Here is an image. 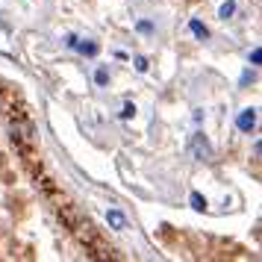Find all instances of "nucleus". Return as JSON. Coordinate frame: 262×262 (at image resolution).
I'll return each instance as SVG.
<instances>
[{
  "label": "nucleus",
  "mask_w": 262,
  "mask_h": 262,
  "mask_svg": "<svg viewBox=\"0 0 262 262\" xmlns=\"http://www.w3.org/2000/svg\"><path fill=\"white\" fill-rule=\"evenodd\" d=\"M189 147H191V156H194L198 162H209V159H212V147H209V142H206L203 133H194V136H191Z\"/></svg>",
  "instance_id": "1"
},
{
  "label": "nucleus",
  "mask_w": 262,
  "mask_h": 262,
  "mask_svg": "<svg viewBox=\"0 0 262 262\" xmlns=\"http://www.w3.org/2000/svg\"><path fill=\"white\" fill-rule=\"evenodd\" d=\"M236 127L242 133H250L253 130V127H256V109L250 106V109H242V112H238L236 115Z\"/></svg>",
  "instance_id": "2"
},
{
  "label": "nucleus",
  "mask_w": 262,
  "mask_h": 262,
  "mask_svg": "<svg viewBox=\"0 0 262 262\" xmlns=\"http://www.w3.org/2000/svg\"><path fill=\"white\" fill-rule=\"evenodd\" d=\"M68 48L80 50V53H85V56H97L100 45H97V41H83V38H77V36H68Z\"/></svg>",
  "instance_id": "3"
},
{
  "label": "nucleus",
  "mask_w": 262,
  "mask_h": 262,
  "mask_svg": "<svg viewBox=\"0 0 262 262\" xmlns=\"http://www.w3.org/2000/svg\"><path fill=\"white\" fill-rule=\"evenodd\" d=\"M106 221H109V227H112V230H124V227H127V218H124V212H118V209H109Z\"/></svg>",
  "instance_id": "4"
},
{
  "label": "nucleus",
  "mask_w": 262,
  "mask_h": 262,
  "mask_svg": "<svg viewBox=\"0 0 262 262\" xmlns=\"http://www.w3.org/2000/svg\"><path fill=\"white\" fill-rule=\"evenodd\" d=\"M189 30H191V36L201 38V41H206V38H209V30H206V27H203L198 18H191V21H189Z\"/></svg>",
  "instance_id": "5"
},
{
  "label": "nucleus",
  "mask_w": 262,
  "mask_h": 262,
  "mask_svg": "<svg viewBox=\"0 0 262 262\" xmlns=\"http://www.w3.org/2000/svg\"><path fill=\"white\" fill-rule=\"evenodd\" d=\"M189 203H191V209H198V212H203V209H206V198H203L201 191H191Z\"/></svg>",
  "instance_id": "6"
},
{
  "label": "nucleus",
  "mask_w": 262,
  "mask_h": 262,
  "mask_svg": "<svg viewBox=\"0 0 262 262\" xmlns=\"http://www.w3.org/2000/svg\"><path fill=\"white\" fill-rule=\"evenodd\" d=\"M95 83L97 85H106L109 83V71H106V68H97V71H95Z\"/></svg>",
  "instance_id": "7"
},
{
  "label": "nucleus",
  "mask_w": 262,
  "mask_h": 262,
  "mask_svg": "<svg viewBox=\"0 0 262 262\" xmlns=\"http://www.w3.org/2000/svg\"><path fill=\"white\" fill-rule=\"evenodd\" d=\"M236 12V3H233V0H227L224 6H221V9H218V15H221V18H230V15Z\"/></svg>",
  "instance_id": "8"
},
{
  "label": "nucleus",
  "mask_w": 262,
  "mask_h": 262,
  "mask_svg": "<svg viewBox=\"0 0 262 262\" xmlns=\"http://www.w3.org/2000/svg\"><path fill=\"white\" fill-rule=\"evenodd\" d=\"M136 30H139V33H144V36H150V33H154V24H150V21H139V24H136Z\"/></svg>",
  "instance_id": "9"
},
{
  "label": "nucleus",
  "mask_w": 262,
  "mask_h": 262,
  "mask_svg": "<svg viewBox=\"0 0 262 262\" xmlns=\"http://www.w3.org/2000/svg\"><path fill=\"white\" fill-rule=\"evenodd\" d=\"M136 71H147V59H144V56H136Z\"/></svg>",
  "instance_id": "10"
},
{
  "label": "nucleus",
  "mask_w": 262,
  "mask_h": 262,
  "mask_svg": "<svg viewBox=\"0 0 262 262\" xmlns=\"http://www.w3.org/2000/svg\"><path fill=\"white\" fill-rule=\"evenodd\" d=\"M133 115H136V106H133V103H127V106H124V112H121V118H133Z\"/></svg>",
  "instance_id": "11"
},
{
  "label": "nucleus",
  "mask_w": 262,
  "mask_h": 262,
  "mask_svg": "<svg viewBox=\"0 0 262 262\" xmlns=\"http://www.w3.org/2000/svg\"><path fill=\"white\" fill-rule=\"evenodd\" d=\"M250 62H253V65H259V62H262V50H259V48H253V53H250Z\"/></svg>",
  "instance_id": "12"
}]
</instances>
